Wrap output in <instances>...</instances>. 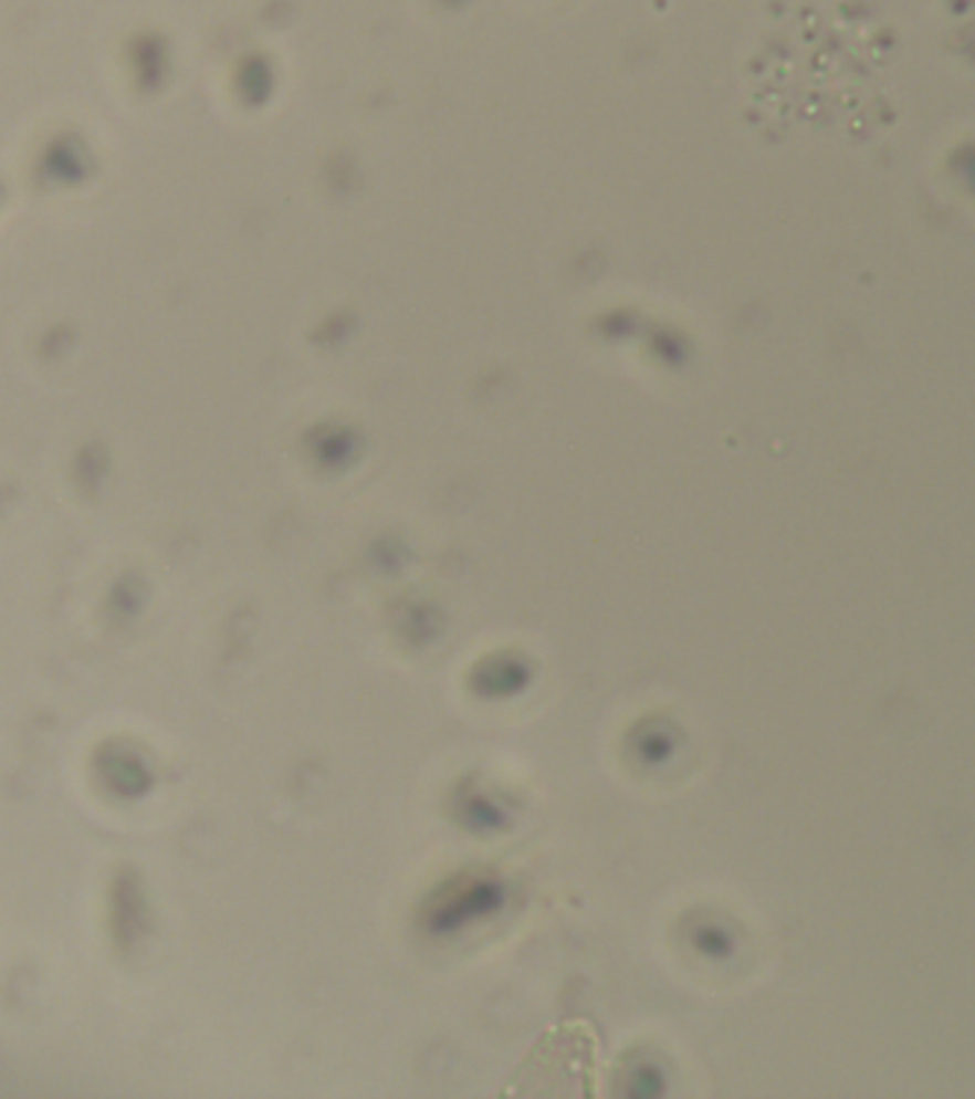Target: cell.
I'll list each match as a JSON object with an SVG mask.
<instances>
[{
  "mask_svg": "<svg viewBox=\"0 0 975 1099\" xmlns=\"http://www.w3.org/2000/svg\"><path fill=\"white\" fill-rule=\"evenodd\" d=\"M445 891L449 894H442L433 907V927L442 932L463 930L469 921L492 915L501 907L499 882L486 880V877L463 873L458 880H451Z\"/></svg>",
  "mask_w": 975,
  "mask_h": 1099,
  "instance_id": "6da1fadb",
  "label": "cell"
},
{
  "mask_svg": "<svg viewBox=\"0 0 975 1099\" xmlns=\"http://www.w3.org/2000/svg\"><path fill=\"white\" fill-rule=\"evenodd\" d=\"M531 672L522 657H507V655H490L484 663L475 669V689L481 695L486 698H504L513 695L518 689L525 687Z\"/></svg>",
  "mask_w": 975,
  "mask_h": 1099,
  "instance_id": "7a4b0ae2",
  "label": "cell"
},
{
  "mask_svg": "<svg viewBox=\"0 0 975 1099\" xmlns=\"http://www.w3.org/2000/svg\"><path fill=\"white\" fill-rule=\"evenodd\" d=\"M689 941L692 948L706 959H726L733 956L735 939L733 932L726 930L724 921L717 918H692V927H689Z\"/></svg>",
  "mask_w": 975,
  "mask_h": 1099,
  "instance_id": "3957f363",
  "label": "cell"
},
{
  "mask_svg": "<svg viewBox=\"0 0 975 1099\" xmlns=\"http://www.w3.org/2000/svg\"><path fill=\"white\" fill-rule=\"evenodd\" d=\"M633 747L636 756L648 765L665 763L668 756L674 754V733L665 731V728H648V724H639L633 731Z\"/></svg>",
  "mask_w": 975,
  "mask_h": 1099,
  "instance_id": "277c9868",
  "label": "cell"
},
{
  "mask_svg": "<svg viewBox=\"0 0 975 1099\" xmlns=\"http://www.w3.org/2000/svg\"><path fill=\"white\" fill-rule=\"evenodd\" d=\"M621 1079L625 1082H633L627 1091H621L625 1097H657L662 1093V1074H659L657 1065H648V1061H627L621 1067Z\"/></svg>",
  "mask_w": 975,
  "mask_h": 1099,
  "instance_id": "5b68a950",
  "label": "cell"
}]
</instances>
